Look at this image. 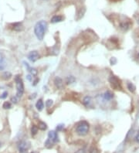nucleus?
I'll use <instances>...</instances> for the list:
<instances>
[{
	"mask_svg": "<svg viewBox=\"0 0 139 153\" xmlns=\"http://www.w3.org/2000/svg\"><path fill=\"white\" fill-rule=\"evenodd\" d=\"M11 101L13 102L14 104H16V103L18 102V98L17 97H13V98H12V99H11Z\"/></svg>",
	"mask_w": 139,
	"mask_h": 153,
	"instance_id": "obj_24",
	"label": "nucleus"
},
{
	"mask_svg": "<svg viewBox=\"0 0 139 153\" xmlns=\"http://www.w3.org/2000/svg\"><path fill=\"white\" fill-rule=\"evenodd\" d=\"M89 152L90 153H97V150L95 149V148H91V149H90Z\"/></svg>",
	"mask_w": 139,
	"mask_h": 153,
	"instance_id": "obj_25",
	"label": "nucleus"
},
{
	"mask_svg": "<svg viewBox=\"0 0 139 153\" xmlns=\"http://www.w3.org/2000/svg\"><path fill=\"white\" fill-rule=\"evenodd\" d=\"M48 140H50L53 144L59 141L58 138V135L57 133V131H50L48 133Z\"/></svg>",
	"mask_w": 139,
	"mask_h": 153,
	"instance_id": "obj_6",
	"label": "nucleus"
},
{
	"mask_svg": "<svg viewBox=\"0 0 139 153\" xmlns=\"http://www.w3.org/2000/svg\"><path fill=\"white\" fill-rule=\"evenodd\" d=\"M89 124L86 121H81L79 123H77L76 126V132L78 136H85L87 135L89 131Z\"/></svg>",
	"mask_w": 139,
	"mask_h": 153,
	"instance_id": "obj_2",
	"label": "nucleus"
},
{
	"mask_svg": "<svg viewBox=\"0 0 139 153\" xmlns=\"http://www.w3.org/2000/svg\"><path fill=\"white\" fill-rule=\"evenodd\" d=\"M2 78L3 79V80H9L10 78H12V73H10V72H9V71H5V72H3V73H2Z\"/></svg>",
	"mask_w": 139,
	"mask_h": 153,
	"instance_id": "obj_14",
	"label": "nucleus"
},
{
	"mask_svg": "<svg viewBox=\"0 0 139 153\" xmlns=\"http://www.w3.org/2000/svg\"><path fill=\"white\" fill-rule=\"evenodd\" d=\"M138 57H139V54H138Z\"/></svg>",
	"mask_w": 139,
	"mask_h": 153,
	"instance_id": "obj_30",
	"label": "nucleus"
},
{
	"mask_svg": "<svg viewBox=\"0 0 139 153\" xmlns=\"http://www.w3.org/2000/svg\"><path fill=\"white\" fill-rule=\"evenodd\" d=\"M66 85H71V84H73L76 81V78L73 77V76H69L67 78H66Z\"/></svg>",
	"mask_w": 139,
	"mask_h": 153,
	"instance_id": "obj_16",
	"label": "nucleus"
},
{
	"mask_svg": "<svg viewBox=\"0 0 139 153\" xmlns=\"http://www.w3.org/2000/svg\"><path fill=\"white\" fill-rule=\"evenodd\" d=\"M30 148V143L28 141H21L18 143V149L20 153H27Z\"/></svg>",
	"mask_w": 139,
	"mask_h": 153,
	"instance_id": "obj_4",
	"label": "nucleus"
},
{
	"mask_svg": "<svg viewBox=\"0 0 139 153\" xmlns=\"http://www.w3.org/2000/svg\"><path fill=\"white\" fill-rule=\"evenodd\" d=\"M109 82H110L111 87H112L114 89H115V90H120V89H122V83H121V80H120L117 77L111 76V77L109 78Z\"/></svg>",
	"mask_w": 139,
	"mask_h": 153,
	"instance_id": "obj_5",
	"label": "nucleus"
},
{
	"mask_svg": "<svg viewBox=\"0 0 139 153\" xmlns=\"http://www.w3.org/2000/svg\"><path fill=\"white\" fill-rule=\"evenodd\" d=\"M24 64L26 66V67L27 68V71H29V73H30L32 76H36L37 75V71L36 70L35 68H33V67H31L29 65V64H27V63L24 62Z\"/></svg>",
	"mask_w": 139,
	"mask_h": 153,
	"instance_id": "obj_10",
	"label": "nucleus"
},
{
	"mask_svg": "<svg viewBox=\"0 0 139 153\" xmlns=\"http://www.w3.org/2000/svg\"><path fill=\"white\" fill-rule=\"evenodd\" d=\"M48 24L44 20H41L35 25L34 27V34L39 40H43L44 38L45 33L47 29Z\"/></svg>",
	"mask_w": 139,
	"mask_h": 153,
	"instance_id": "obj_1",
	"label": "nucleus"
},
{
	"mask_svg": "<svg viewBox=\"0 0 139 153\" xmlns=\"http://www.w3.org/2000/svg\"><path fill=\"white\" fill-rule=\"evenodd\" d=\"M39 58H40V54L36 50L31 51L30 53L28 54V59L30 60L31 62H36Z\"/></svg>",
	"mask_w": 139,
	"mask_h": 153,
	"instance_id": "obj_7",
	"label": "nucleus"
},
{
	"mask_svg": "<svg viewBox=\"0 0 139 153\" xmlns=\"http://www.w3.org/2000/svg\"><path fill=\"white\" fill-rule=\"evenodd\" d=\"M7 95H8V92H7V91H4V92L1 94V96H0V99H5V98H6Z\"/></svg>",
	"mask_w": 139,
	"mask_h": 153,
	"instance_id": "obj_23",
	"label": "nucleus"
},
{
	"mask_svg": "<svg viewBox=\"0 0 139 153\" xmlns=\"http://www.w3.org/2000/svg\"><path fill=\"white\" fill-rule=\"evenodd\" d=\"M6 66V57L3 53H0V71H3Z\"/></svg>",
	"mask_w": 139,
	"mask_h": 153,
	"instance_id": "obj_8",
	"label": "nucleus"
},
{
	"mask_svg": "<svg viewBox=\"0 0 139 153\" xmlns=\"http://www.w3.org/2000/svg\"><path fill=\"white\" fill-rule=\"evenodd\" d=\"M103 98H104V101H111L113 98H114V94H112L109 91H106V92L103 94Z\"/></svg>",
	"mask_w": 139,
	"mask_h": 153,
	"instance_id": "obj_11",
	"label": "nucleus"
},
{
	"mask_svg": "<svg viewBox=\"0 0 139 153\" xmlns=\"http://www.w3.org/2000/svg\"><path fill=\"white\" fill-rule=\"evenodd\" d=\"M53 104V101L52 100H47L46 101V108H50Z\"/></svg>",
	"mask_w": 139,
	"mask_h": 153,
	"instance_id": "obj_22",
	"label": "nucleus"
},
{
	"mask_svg": "<svg viewBox=\"0 0 139 153\" xmlns=\"http://www.w3.org/2000/svg\"><path fill=\"white\" fill-rule=\"evenodd\" d=\"M40 130H43V131H44L47 129V126H46V124L44 123V122H39V127H38Z\"/></svg>",
	"mask_w": 139,
	"mask_h": 153,
	"instance_id": "obj_18",
	"label": "nucleus"
},
{
	"mask_svg": "<svg viewBox=\"0 0 139 153\" xmlns=\"http://www.w3.org/2000/svg\"><path fill=\"white\" fill-rule=\"evenodd\" d=\"M63 128H64V125L60 124V125H58V126L57 127V131H61Z\"/></svg>",
	"mask_w": 139,
	"mask_h": 153,
	"instance_id": "obj_26",
	"label": "nucleus"
},
{
	"mask_svg": "<svg viewBox=\"0 0 139 153\" xmlns=\"http://www.w3.org/2000/svg\"><path fill=\"white\" fill-rule=\"evenodd\" d=\"M91 102H92V100H91V98L90 96H87V97H85L84 98V100H83V104L86 107L90 106L91 104Z\"/></svg>",
	"mask_w": 139,
	"mask_h": 153,
	"instance_id": "obj_13",
	"label": "nucleus"
},
{
	"mask_svg": "<svg viewBox=\"0 0 139 153\" xmlns=\"http://www.w3.org/2000/svg\"><path fill=\"white\" fill-rule=\"evenodd\" d=\"M54 85H55V86L57 87L58 89H62L63 88V86H64L63 80H62L60 78H59V77H57V78L54 79Z\"/></svg>",
	"mask_w": 139,
	"mask_h": 153,
	"instance_id": "obj_9",
	"label": "nucleus"
},
{
	"mask_svg": "<svg viewBox=\"0 0 139 153\" xmlns=\"http://www.w3.org/2000/svg\"><path fill=\"white\" fill-rule=\"evenodd\" d=\"M38 128L37 126H36V125H33L32 126V128H31V133H32V135L33 136H35V135H36L38 132Z\"/></svg>",
	"mask_w": 139,
	"mask_h": 153,
	"instance_id": "obj_19",
	"label": "nucleus"
},
{
	"mask_svg": "<svg viewBox=\"0 0 139 153\" xmlns=\"http://www.w3.org/2000/svg\"><path fill=\"white\" fill-rule=\"evenodd\" d=\"M36 108H37L38 111H42L43 108H44V104H43V102L42 99H40V100L36 102Z\"/></svg>",
	"mask_w": 139,
	"mask_h": 153,
	"instance_id": "obj_15",
	"label": "nucleus"
},
{
	"mask_svg": "<svg viewBox=\"0 0 139 153\" xmlns=\"http://www.w3.org/2000/svg\"><path fill=\"white\" fill-rule=\"evenodd\" d=\"M2 107H3V108L4 109H10L12 108V104L9 101H6L3 103Z\"/></svg>",
	"mask_w": 139,
	"mask_h": 153,
	"instance_id": "obj_21",
	"label": "nucleus"
},
{
	"mask_svg": "<svg viewBox=\"0 0 139 153\" xmlns=\"http://www.w3.org/2000/svg\"><path fill=\"white\" fill-rule=\"evenodd\" d=\"M128 89L131 91V92H135L136 87H135V86L133 85L132 83H128Z\"/></svg>",
	"mask_w": 139,
	"mask_h": 153,
	"instance_id": "obj_20",
	"label": "nucleus"
},
{
	"mask_svg": "<svg viewBox=\"0 0 139 153\" xmlns=\"http://www.w3.org/2000/svg\"><path fill=\"white\" fill-rule=\"evenodd\" d=\"M15 86H16V97L18 98H21L23 95L24 93V85H23V81H22V78L20 76H15Z\"/></svg>",
	"mask_w": 139,
	"mask_h": 153,
	"instance_id": "obj_3",
	"label": "nucleus"
},
{
	"mask_svg": "<svg viewBox=\"0 0 139 153\" xmlns=\"http://www.w3.org/2000/svg\"><path fill=\"white\" fill-rule=\"evenodd\" d=\"M64 17L62 16H59V15H56V16H53L51 19V22L52 23H57V22H60L63 21Z\"/></svg>",
	"mask_w": 139,
	"mask_h": 153,
	"instance_id": "obj_12",
	"label": "nucleus"
},
{
	"mask_svg": "<svg viewBox=\"0 0 139 153\" xmlns=\"http://www.w3.org/2000/svg\"><path fill=\"white\" fill-rule=\"evenodd\" d=\"M135 18L136 19V21H137L138 24L139 25V14H137V15H135Z\"/></svg>",
	"mask_w": 139,
	"mask_h": 153,
	"instance_id": "obj_27",
	"label": "nucleus"
},
{
	"mask_svg": "<svg viewBox=\"0 0 139 153\" xmlns=\"http://www.w3.org/2000/svg\"><path fill=\"white\" fill-rule=\"evenodd\" d=\"M31 153H37V152H31Z\"/></svg>",
	"mask_w": 139,
	"mask_h": 153,
	"instance_id": "obj_29",
	"label": "nucleus"
},
{
	"mask_svg": "<svg viewBox=\"0 0 139 153\" xmlns=\"http://www.w3.org/2000/svg\"><path fill=\"white\" fill-rule=\"evenodd\" d=\"M135 139H136V141H137V142L139 143V132L137 134V136H136V137H135Z\"/></svg>",
	"mask_w": 139,
	"mask_h": 153,
	"instance_id": "obj_28",
	"label": "nucleus"
},
{
	"mask_svg": "<svg viewBox=\"0 0 139 153\" xmlns=\"http://www.w3.org/2000/svg\"><path fill=\"white\" fill-rule=\"evenodd\" d=\"M13 29L15 30V31H20L22 29V23L17 22V23H14L13 24Z\"/></svg>",
	"mask_w": 139,
	"mask_h": 153,
	"instance_id": "obj_17",
	"label": "nucleus"
}]
</instances>
